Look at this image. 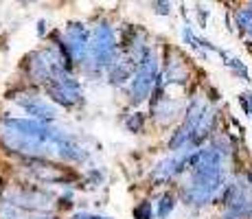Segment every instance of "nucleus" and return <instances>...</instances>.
I'll list each match as a JSON object with an SVG mask.
<instances>
[{"instance_id":"f257e3e1","label":"nucleus","mask_w":252,"mask_h":219,"mask_svg":"<svg viewBox=\"0 0 252 219\" xmlns=\"http://www.w3.org/2000/svg\"><path fill=\"white\" fill-rule=\"evenodd\" d=\"M221 156L213 149H202L191 167V182L184 188V197L193 206H204L213 199L221 184Z\"/></svg>"},{"instance_id":"f03ea898","label":"nucleus","mask_w":252,"mask_h":219,"mask_svg":"<svg viewBox=\"0 0 252 219\" xmlns=\"http://www.w3.org/2000/svg\"><path fill=\"white\" fill-rule=\"evenodd\" d=\"M158 79V60L152 53V48L143 53V57L136 64V72L132 75V88H129V96H132V103H140L145 101L149 94L154 92Z\"/></svg>"},{"instance_id":"7ed1b4c3","label":"nucleus","mask_w":252,"mask_h":219,"mask_svg":"<svg viewBox=\"0 0 252 219\" xmlns=\"http://www.w3.org/2000/svg\"><path fill=\"white\" fill-rule=\"evenodd\" d=\"M116 55V35L112 27L105 22L96 24L92 37L88 40V57L94 62V66H110Z\"/></svg>"},{"instance_id":"20e7f679","label":"nucleus","mask_w":252,"mask_h":219,"mask_svg":"<svg viewBox=\"0 0 252 219\" xmlns=\"http://www.w3.org/2000/svg\"><path fill=\"white\" fill-rule=\"evenodd\" d=\"M88 40H90V35L84 24L72 22L68 27V31H66V42H64L66 48H68L70 60L84 62L88 57Z\"/></svg>"},{"instance_id":"39448f33","label":"nucleus","mask_w":252,"mask_h":219,"mask_svg":"<svg viewBox=\"0 0 252 219\" xmlns=\"http://www.w3.org/2000/svg\"><path fill=\"white\" fill-rule=\"evenodd\" d=\"M13 99L18 101V105L27 112V114H31L35 121H40V123H46V121H53L57 116V110L53 108L51 103H46L42 96H35V94H20V96H13Z\"/></svg>"},{"instance_id":"423d86ee","label":"nucleus","mask_w":252,"mask_h":219,"mask_svg":"<svg viewBox=\"0 0 252 219\" xmlns=\"http://www.w3.org/2000/svg\"><path fill=\"white\" fill-rule=\"evenodd\" d=\"M29 169L42 180V182H62L66 178L62 169H57L55 164H46L40 160H29Z\"/></svg>"},{"instance_id":"0eeeda50","label":"nucleus","mask_w":252,"mask_h":219,"mask_svg":"<svg viewBox=\"0 0 252 219\" xmlns=\"http://www.w3.org/2000/svg\"><path fill=\"white\" fill-rule=\"evenodd\" d=\"M134 75V62L132 60H114L110 64V77L112 84H125L127 79H132Z\"/></svg>"},{"instance_id":"6e6552de","label":"nucleus","mask_w":252,"mask_h":219,"mask_svg":"<svg viewBox=\"0 0 252 219\" xmlns=\"http://www.w3.org/2000/svg\"><path fill=\"white\" fill-rule=\"evenodd\" d=\"M217 53H220V55L224 57V60H226V66H228V68H230L232 72H235L237 77H241V79H244V81H252V79H250V72H248V68H246L244 64H241V62L237 60V57H230L226 51H217Z\"/></svg>"},{"instance_id":"1a4fd4ad","label":"nucleus","mask_w":252,"mask_h":219,"mask_svg":"<svg viewBox=\"0 0 252 219\" xmlns=\"http://www.w3.org/2000/svg\"><path fill=\"white\" fill-rule=\"evenodd\" d=\"M173 208H176V197L169 195V193H164V195L160 197V202H158V217L167 219L173 213Z\"/></svg>"},{"instance_id":"9d476101","label":"nucleus","mask_w":252,"mask_h":219,"mask_svg":"<svg viewBox=\"0 0 252 219\" xmlns=\"http://www.w3.org/2000/svg\"><path fill=\"white\" fill-rule=\"evenodd\" d=\"M125 127H127L129 131H143L145 127V116L143 114H134V116H129L127 121H125Z\"/></svg>"},{"instance_id":"9b49d317","label":"nucleus","mask_w":252,"mask_h":219,"mask_svg":"<svg viewBox=\"0 0 252 219\" xmlns=\"http://www.w3.org/2000/svg\"><path fill=\"white\" fill-rule=\"evenodd\" d=\"M134 217L136 219H152L154 217V208L149 202H140L136 208H134Z\"/></svg>"},{"instance_id":"f8f14e48","label":"nucleus","mask_w":252,"mask_h":219,"mask_svg":"<svg viewBox=\"0 0 252 219\" xmlns=\"http://www.w3.org/2000/svg\"><path fill=\"white\" fill-rule=\"evenodd\" d=\"M182 37H184V42H187L191 48H195V51H197V48H200V37H195V35H193L191 27H184V29H182Z\"/></svg>"},{"instance_id":"ddd939ff","label":"nucleus","mask_w":252,"mask_h":219,"mask_svg":"<svg viewBox=\"0 0 252 219\" xmlns=\"http://www.w3.org/2000/svg\"><path fill=\"white\" fill-rule=\"evenodd\" d=\"M239 103H241V108H244L246 114H252V94H250V92L239 94Z\"/></svg>"},{"instance_id":"4468645a","label":"nucleus","mask_w":252,"mask_h":219,"mask_svg":"<svg viewBox=\"0 0 252 219\" xmlns=\"http://www.w3.org/2000/svg\"><path fill=\"white\" fill-rule=\"evenodd\" d=\"M156 7H158V13H169L171 11V4H167V2H158Z\"/></svg>"},{"instance_id":"2eb2a0df","label":"nucleus","mask_w":252,"mask_h":219,"mask_svg":"<svg viewBox=\"0 0 252 219\" xmlns=\"http://www.w3.org/2000/svg\"><path fill=\"white\" fill-rule=\"evenodd\" d=\"M46 22L44 20H40V22H37V33H40V35H44V31H46Z\"/></svg>"},{"instance_id":"dca6fc26","label":"nucleus","mask_w":252,"mask_h":219,"mask_svg":"<svg viewBox=\"0 0 252 219\" xmlns=\"http://www.w3.org/2000/svg\"><path fill=\"white\" fill-rule=\"evenodd\" d=\"M75 219H90V215H88V213H79Z\"/></svg>"},{"instance_id":"f3484780","label":"nucleus","mask_w":252,"mask_h":219,"mask_svg":"<svg viewBox=\"0 0 252 219\" xmlns=\"http://www.w3.org/2000/svg\"><path fill=\"white\" fill-rule=\"evenodd\" d=\"M90 219H112V217H105V215H90Z\"/></svg>"},{"instance_id":"a211bd4d","label":"nucleus","mask_w":252,"mask_h":219,"mask_svg":"<svg viewBox=\"0 0 252 219\" xmlns=\"http://www.w3.org/2000/svg\"><path fill=\"white\" fill-rule=\"evenodd\" d=\"M33 219H53V217H51V215H48V217L44 215V217H33Z\"/></svg>"}]
</instances>
